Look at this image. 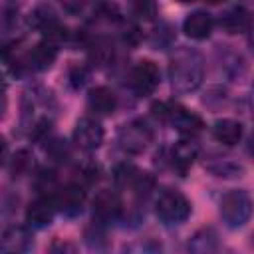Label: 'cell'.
<instances>
[{
	"mask_svg": "<svg viewBox=\"0 0 254 254\" xmlns=\"http://www.w3.org/2000/svg\"><path fill=\"white\" fill-rule=\"evenodd\" d=\"M171 83L173 89L179 93L194 91L204 75V65L200 54L192 50H179L171 60Z\"/></svg>",
	"mask_w": 254,
	"mask_h": 254,
	"instance_id": "cell-1",
	"label": "cell"
},
{
	"mask_svg": "<svg viewBox=\"0 0 254 254\" xmlns=\"http://www.w3.org/2000/svg\"><path fill=\"white\" fill-rule=\"evenodd\" d=\"M252 214V198L246 190H230L220 200V216L226 226L240 228Z\"/></svg>",
	"mask_w": 254,
	"mask_h": 254,
	"instance_id": "cell-2",
	"label": "cell"
},
{
	"mask_svg": "<svg viewBox=\"0 0 254 254\" xmlns=\"http://www.w3.org/2000/svg\"><path fill=\"white\" fill-rule=\"evenodd\" d=\"M190 214L189 198L179 190H163L157 198V216L165 224H181Z\"/></svg>",
	"mask_w": 254,
	"mask_h": 254,
	"instance_id": "cell-3",
	"label": "cell"
},
{
	"mask_svg": "<svg viewBox=\"0 0 254 254\" xmlns=\"http://www.w3.org/2000/svg\"><path fill=\"white\" fill-rule=\"evenodd\" d=\"M153 109H155L157 115H161V119H167L183 135L192 137L202 129V119L194 111H190L183 105H163V103H159Z\"/></svg>",
	"mask_w": 254,
	"mask_h": 254,
	"instance_id": "cell-4",
	"label": "cell"
},
{
	"mask_svg": "<svg viewBox=\"0 0 254 254\" xmlns=\"http://www.w3.org/2000/svg\"><path fill=\"white\" fill-rule=\"evenodd\" d=\"M159 81H161L159 65L151 60H141L139 64H135V67L131 69V75H129V83H131L133 91L143 97L151 95L159 87Z\"/></svg>",
	"mask_w": 254,
	"mask_h": 254,
	"instance_id": "cell-5",
	"label": "cell"
},
{
	"mask_svg": "<svg viewBox=\"0 0 254 254\" xmlns=\"http://www.w3.org/2000/svg\"><path fill=\"white\" fill-rule=\"evenodd\" d=\"M151 141H153V131L141 119H135V121L123 125L119 131V145L127 153H141L149 147Z\"/></svg>",
	"mask_w": 254,
	"mask_h": 254,
	"instance_id": "cell-6",
	"label": "cell"
},
{
	"mask_svg": "<svg viewBox=\"0 0 254 254\" xmlns=\"http://www.w3.org/2000/svg\"><path fill=\"white\" fill-rule=\"evenodd\" d=\"M103 141V127L97 119L81 117L73 129V143L83 151H93Z\"/></svg>",
	"mask_w": 254,
	"mask_h": 254,
	"instance_id": "cell-7",
	"label": "cell"
},
{
	"mask_svg": "<svg viewBox=\"0 0 254 254\" xmlns=\"http://www.w3.org/2000/svg\"><path fill=\"white\" fill-rule=\"evenodd\" d=\"M56 210H58V206H56L54 196H38L36 200L30 202V206L26 210V220L34 228H44L54 220Z\"/></svg>",
	"mask_w": 254,
	"mask_h": 254,
	"instance_id": "cell-8",
	"label": "cell"
},
{
	"mask_svg": "<svg viewBox=\"0 0 254 254\" xmlns=\"http://www.w3.org/2000/svg\"><path fill=\"white\" fill-rule=\"evenodd\" d=\"M121 212V198L113 190H99L93 198V216L97 220H113Z\"/></svg>",
	"mask_w": 254,
	"mask_h": 254,
	"instance_id": "cell-9",
	"label": "cell"
},
{
	"mask_svg": "<svg viewBox=\"0 0 254 254\" xmlns=\"http://www.w3.org/2000/svg\"><path fill=\"white\" fill-rule=\"evenodd\" d=\"M32 248V234L24 228V226H10L8 230H4L2 238H0V250L2 252H28Z\"/></svg>",
	"mask_w": 254,
	"mask_h": 254,
	"instance_id": "cell-10",
	"label": "cell"
},
{
	"mask_svg": "<svg viewBox=\"0 0 254 254\" xmlns=\"http://www.w3.org/2000/svg\"><path fill=\"white\" fill-rule=\"evenodd\" d=\"M87 107L95 115H111L117 107V97L109 87H93L87 95Z\"/></svg>",
	"mask_w": 254,
	"mask_h": 254,
	"instance_id": "cell-11",
	"label": "cell"
},
{
	"mask_svg": "<svg viewBox=\"0 0 254 254\" xmlns=\"http://www.w3.org/2000/svg\"><path fill=\"white\" fill-rule=\"evenodd\" d=\"M183 32L192 40H204L212 32V16L206 12H192L183 22Z\"/></svg>",
	"mask_w": 254,
	"mask_h": 254,
	"instance_id": "cell-12",
	"label": "cell"
},
{
	"mask_svg": "<svg viewBox=\"0 0 254 254\" xmlns=\"http://www.w3.org/2000/svg\"><path fill=\"white\" fill-rule=\"evenodd\" d=\"M83 198H85V194H83L81 187H77V185H69V187L62 189L60 194L56 196V206H58L64 214H67V216H75V214L81 212Z\"/></svg>",
	"mask_w": 254,
	"mask_h": 254,
	"instance_id": "cell-13",
	"label": "cell"
},
{
	"mask_svg": "<svg viewBox=\"0 0 254 254\" xmlns=\"http://www.w3.org/2000/svg\"><path fill=\"white\" fill-rule=\"evenodd\" d=\"M212 135L218 143L226 145V147H232L236 143H240L242 135H244V127L240 121H234V119H220L214 123L212 127Z\"/></svg>",
	"mask_w": 254,
	"mask_h": 254,
	"instance_id": "cell-14",
	"label": "cell"
},
{
	"mask_svg": "<svg viewBox=\"0 0 254 254\" xmlns=\"http://www.w3.org/2000/svg\"><path fill=\"white\" fill-rule=\"evenodd\" d=\"M196 155H198V145H196L192 139H183V141H179V143L173 147L171 159H173V165H175L177 171L187 173V171L190 169V165L194 163Z\"/></svg>",
	"mask_w": 254,
	"mask_h": 254,
	"instance_id": "cell-15",
	"label": "cell"
},
{
	"mask_svg": "<svg viewBox=\"0 0 254 254\" xmlns=\"http://www.w3.org/2000/svg\"><path fill=\"white\" fill-rule=\"evenodd\" d=\"M248 24V14L244 12V8H232L228 10L222 18H220V28L228 34H240Z\"/></svg>",
	"mask_w": 254,
	"mask_h": 254,
	"instance_id": "cell-16",
	"label": "cell"
},
{
	"mask_svg": "<svg viewBox=\"0 0 254 254\" xmlns=\"http://www.w3.org/2000/svg\"><path fill=\"white\" fill-rule=\"evenodd\" d=\"M56 60V48L52 44H38L30 52V65L34 69H48Z\"/></svg>",
	"mask_w": 254,
	"mask_h": 254,
	"instance_id": "cell-17",
	"label": "cell"
},
{
	"mask_svg": "<svg viewBox=\"0 0 254 254\" xmlns=\"http://www.w3.org/2000/svg\"><path fill=\"white\" fill-rule=\"evenodd\" d=\"M216 234H214V230L212 228H202V230H198L194 236H192V240L189 242V248L192 250V252H200V254H204V252H214L216 250Z\"/></svg>",
	"mask_w": 254,
	"mask_h": 254,
	"instance_id": "cell-18",
	"label": "cell"
},
{
	"mask_svg": "<svg viewBox=\"0 0 254 254\" xmlns=\"http://www.w3.org/2000/svg\"><path fill=\"white\" fill-rule=\"evenodd\" d=\"M91 60L97 64V65H107L111 60H113V48L105 42H97L91 50Z\"/></svg>",
	"mask_w": 254,
	"mask_h": 254,
	"instance_id": "cell-19",
	"label": "cell"
},
{
	"mask_svg": "<svg viewBox=\"0 0 254 254\" xmlns=\"http://www.w3.org/2000/svg\"><path fill=\"white\" fill-rule=\"evenodd\" d=\"M133 6H135V12L145 20H153V16L157 12L155 0H133Z\"/></svg>",
	"mask_w": 254,
	"mask_h": 254,
	"instance_id": "cell-20",
	"label": "cell"
},
{
	"mask_svg": "<svg viewBox=\"0 0 254 254\" xmlns=\"http://www.w3.org/2000/svg\"><path fill=\"white\" fill-rule=\"evenodd\" d=\"M30 165H32V157H30V153H28V151H20V153L14 157L12 169H14V173H24Z\"/></svg>",
	"mask_w": 254,
	"mask_h": 254,
	"instance_id": "cell-21",
	"label": "cell"
},
{
	"mask_svg": "<svg viewBox=\"0 0 254 254\" xmlns=\"http://www.w3.org/2000/svg\"><path fill=\"white\" fill-rule=\"evenodd\" d=\"M60 4L67 14H79L87 6V0H60Z\"/></svg>",
	"mask_w": 254,
	"mask_h": 254,
	"instance_id": "cell-22",
	"label": "cell"
},
{
	"mask_svg": "<svg viewBox=\"0 0 254 254\" xmlns=\"http://www.w3.org/2000/svg\"><path fill=\"white\" fill-rule=\"evenodd\" d=\"M85 77H87V73H85L83 67L73 65V67L69 69V79H71V85H73V87H81V85L85 83Z\"/></svg>",
	"mask_w": 254,
	"mask_h": 254,
	"instance_id": "cell-23",
	"label": "cell"
},
{
	"mask_svg": "<svg viewBox=\"0 0 254 254\" xmlns=\"http://www.w3.org/2000/svg\"><path fill=\"white\" fill-rule=\"evenodd\" d=\"M206 2H210V4H220V2H226V0H206Z\"/></svg>",
	"mask_w": 254,
	"mask_h": 254,
	"instance_id": "cell-24",
	"label": "cell"
},
{
	"mask_svg": "<svg viewBox=\"0 0 254 254\" xmlns=\"http://www.w3.org/2000/svg\"><path fill=\"white\" fill-rule=\"evenodd\" d=\"M2 91H4V83H2V77H0V95H2Z\"/></svg>",
	"mask_w": 254,
	"mask_h": 254,
	"instance_id": "cell-25",
	"label": "cell"
},
{
	"mask_svg": "<svg viewBox=\"0 0 254 254\" xmlns=\"http://www.w3.org/2000/svg\"><path fill=\"white\" fill-rule=\"evenodd\" d=\"M179 2H192V0H179Z\"/></svg>",
	"mask_w": 254,
	"mask_h": 254,
	"instance_id": "cell-26",
	"label": "cell"
}]
</instances>
